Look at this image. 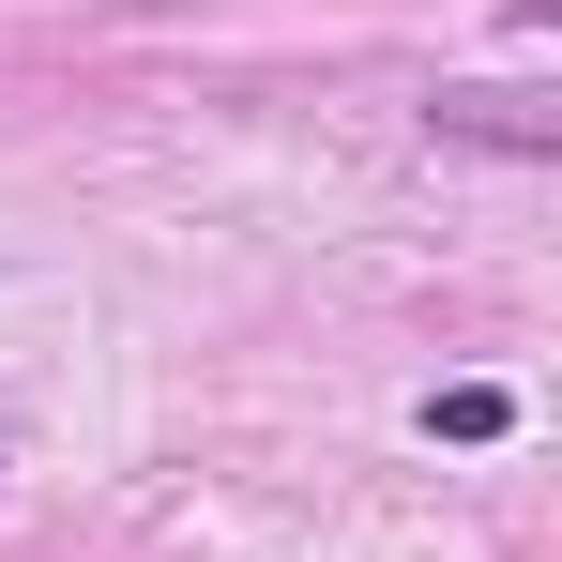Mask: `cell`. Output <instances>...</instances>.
<instances>
[{"instance_id":"cell-1","label":"cell","mask_w":562,"mask_h":562,"mask_svg":"<svg viewBox=\"0 0 562 562\" xmlns=\"http://www.w3.org/2000/svg\"><path fill=\"white\" fill-rule=\"evenodd\" d=\"M441 137H471V153H548L532 92H441Z\"/></svg>"},{"instance_id":"cell-2","label":"cell","mask_w":562,"mask_h":562,"mask_svg":"<svg viewBox=\"0 0 562 562\" xmlns=\"http://www.w3.org/2000/svg\"><path fill=\"white\" fill-rule=\"evenodd\" d=\"M502 426H517L502 380H441V395H426V441H502Z\"/></svg>"}]
</instances>
